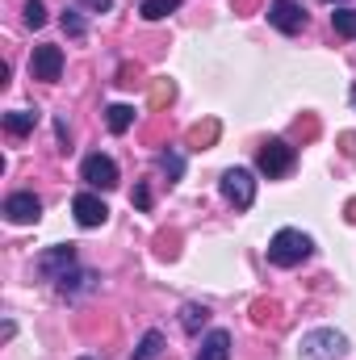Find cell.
Masks as SVG:
<instances>
[{"label":"cell","mask_w":356,"mask_h":360,"mask_svg":"<svg viewBox=\"0 0 356 360\" xmlns=\"http://www.w3.org/2000/svg\"><path fill=\"white\" fill-rule=\"evenodd\" d=\"M310 252H314V239L302 235L298 226H285V231H276L272 243H268V264H276V269H298L302 260H310Z\"/></svg>","instance_id":"obj_1"},{"label":"cell","mask_w":356,"mask_h":360,"mask_svg":"<svg viewBox=\"0 0 356 360\" xmlns=\"http://www.w3.org/2000/svg\"><path fill=\"white\" fill-rule=\"evenodd\" d=\"M348 356V335L336 327H314L298 340V360H344Z\"/></svg>","instance_id":"obj_2"},{"label":"cell","mask_w":356,"mask_h":360,"mask_svg":"<svg viewBox=\"0 0 356 360\" xmlns=\"http://www.w3.org/2000/svg\"><path fill=\"white\" fill-rule=\"evenodd\" d=\"M293 164H298V151H293L285 139H268L265 147H260V155H256V168H260V176H268V180L289 176Z\"/></svg>","instance_id":"obj_3"},{"label":"cell","mask_w":356,"mask_h":360,"mask_svg":"<svg viewBox=\"0 0 356 360\" xmlns=\"http://www.w3.org/2000/svg\"><path fill=\"white\" fill-rule=\"evenodd\" d=\"M218 188H222V197L235 210H252V201H256V180H252L248 168H227L222 180H218Z\"/></svg>","instance_id":"obj_4"},{"label":"cell","mask_w":356,"mask_h":360,"mask_svg":"<svg viewBox=\"0 0 356 360\" xmlns=\"http://www.w3.org/2000/svg\"><path fill=\"white\" fill-rule=\"evenodd\" d=\"M268 25L276 34H302L306 30V8L298 0H268Z\"/></svg>","instance_id":"obj_5"},{"label":"cell","mask_w":356,"mask_h":360,"mask_svg":"<svg viewBox=\"0 0 356 360\" xmlns=\"http://www.w3.org/2000/svg\"><path fill=\"white\" fill-rule=\"evenodd\" d=\"M30 76L42 80V84H55V80L63 76V51L51 46V42L34 46V55H30Z\"/></svg>","instance_id":"obj_6"},{"label":"cell","mask_w":356,"mask_h":360,"mask_svg":"<svg viewBox=\"0 0 356 360\" xmlns=\"http://www.w3.org/2000/svg\"><path fill=\"white\" fill-rule=\"evenodd\" d=\"M80 180H89V188H117V164L109 160V155H101V151H92L84 155V164H80Z\"/></svg>","instance_id":"obj_7"},{"label":"cell","mask_w":356,"mask_h":360,"mask_svg":"<svg viewBox=\"0 0 356 360\" xmlns=\"http://www.w3.org/2000/svg\"><path fill=\"white\" fill-rule=\"evenodd\" d=\"M72 269H76V248L72 243H59V248H51V252L38 256V276L42 281H63Z\"/></svg>","instance_id":"obj_8"},{"label":"cell","mask_w":356,"mask_h":360,"mask_svg":"<svg viewBox=\"0 0 356 360\" xmlns=\"http://www.w3.org/2000/svg\"><path fill=\"white\" fill-rule=\"evenodd\" d=\"M72 214H76V222L84 226V231H96V226H105V218H109V205L96 197V193H76L72 197Z\"/></svg>","instance_id":"obj_9"},{"label":"cell","mask_w":356,"mask_h":360,"mask_svg":"<svg viewBox=\"0 0 356 360\" xmlns=\"http://www.w3.org/2000/svg\"><path fill=\"white\" fill-rule=\"evenodd\" d=\"M4 218L17 222V226L38 222V218H42V201H38L34 193H8V197H4Z\"/></svg>","instance_id":"obj_10"},{"label":"cell","mask_w":356,"mask_h":360,"mask_svg":"<svg viewBox=\"0 0 356 360\" xmlns=\"http://www.w3.org/2000/svg\"><path fill=\"white\" fill-rule=\"evenodd\" d=\"M96 281H101V276H96L92 269H80V264H76L63 281H55V285H59V293H63V297H80V293L96 289Z\"/></svg>","instance_id":"obj_11"},{"label":"cell","mask_w":356,"mask_h":360,"mask_svg":"<svg viewBox=\"0 0 356 360\" xmlns=\"http://www.w3.org/2000/svg\"><path fill=\"white\" fill-rule=\"evenodd\" d=\"M197 360H231V331L214 327V331L201 340V352H197Z\"/></svg>","instance_id":"obj_12"},{"label":"cell","mask_w":356,"mask_h":360,"mask_svg":"<svg viewBox=\"0 0 356 360\" xmlns=\"http://www.w3.org/2000/svg\"><path fill=\"white\" fill-rule=\"evenodd\" d=\"M105 126H109V134H126L134 126V105H109L105 109Z\"/></svg>","instance_id":"obj_13"},{"label":"cell","mask_w":356,"mask_h":360,"mask_svg":"<svg viewBox=\"0 0 356 360\" xmlns=\"http://www.w3.org/2000/svg\"><path fill=\"white\" fill-rule=\"evenodd\" d=\"M34 126H38V113H30V109H13V113H4V130H8L13 139H25Z\"/></svg>","instance_id":"obj_14"},{"label":"cell","mask_w":356,"mask_h":360,"mask_svg":"<svg viewBox=\"0 0 356 360\" xmlns=\"http://www.w3.org/2000/svg\"><path fill=\"white\" fill-rule=\"evenodd\" d=\"M205 323H210V310H205V306H197V302L180 306V327H184L189 335H197V331H201Z\"/></svg>","instance_id":"obj_15"},{"label":"cell","mask_w":356,"mask_h":360,"mask_svg":"<svg viewBox=\"0 0 356 360\" xmlns=\"http://www.w3.org/2000/svg\"><path fill=\"white\" fill-rule=\"evenodd\" d=\"M331 30H336L340 38H356V8L340 4V8L331 13Z\"/></svg>","instance_id":"obj_16"},{"label":"cell","mask_w":356,"mask_h":360,"mask_svg":"<svg viewBox=\"0 0 356 360\" xmlns=\"http://www.w3.org/2000/svg\"><path fill=\"white\" fill-rule=\"evenodd\" d=\"M160 352H164V335H160V331H147V335L139 340V348H134L130 360H160Z\"/></svg>","instance_id":"obj_17"},{"label":"cell","mask_w":356,"mask_h":360,"mask_svg":"<svg viewBox=\"0 0 356 360\" xmlns=\"http://www.w3.org/2000/svg\"><path fill=\"white\" fill-rule=\"evenodd\" d=\"M180 0H143L139 4V13H143V21H164L168 13H177Z\"/></svg>","instance_id":"obj_18"},{"label":"cell","mask_w":356,"mask_h":360,"mask_svg":"<svg viewBox=\"0 0 356 360\" xmlns=\"http://www.w3.org/2000/svg\"><path fill=\"white\" fill-rule=\"evenodd\" d=\"M59 21H63V34H68V38H84V34H89V25H84L80 8H63V17H59Z\"/></svg>","instance_id":"obj_19"},{"label":"cell","mask_w":356,"mask_h":360,"mask_svg":"<svg viewBox=\"0 0 356 360\" xmlns=\"http://www.w3.org/2000/svg\"><path fill=\"white\" fill-rule=\"evenodd\" d=\"M21 13H25V25H30V30H42V25H46V4H42V0H25Z\"/></svg>","instance_id":"obj_20"},{"label":"cell","mask_w":356,"mask_h":360,"mask_svg":"<svg viewBox=\"0 0 356 360\" xmlns=\"http://www.w3.org/2000/svg\"><path fill=\"white\" fill-rule=\"evenodd\" d=\"M160 168L168 172V180H180V176H184V155H177V151H164V155H160Z\"/></svg>","instance_id":"obj_21"},{"label":"cell","mask_w":356,"mask_h":360,"mask_svg":"<svg viewBox=\"0 0 356 360\" xmlns=\"http://www.w3.org/2000/svg\"><path fill=\"white\" fill-rule=\"evenodd\" d=\"M134 205H139V210H151V188H147V184L134 188Z\"/></svg>","instance_id":"obj_22"},{"label":"cell","mask_w":356,"mask_h":360,"mask_svg":"<svg viewBox=\"0 0 356 360\" xmlns=\"http://www.w3.org/2000/svg\"><path fill=\"white\" fill-rule=\"evenodd\" d=\"M80 8H89V13H109L113 0H80Z\"/></svg>","instance_id":"obj_23"},{"label":"cell","mask_w":356,"mask_h":360,"mask_svg":"<svg viewBox=\"0 0 356 360\" xmlns=\"http://www.w3.org/2000/svg\"><path fill=\"white\" fill-rule=\"evenodd\" d=\"M80 360H92V356H80Z\"/></svg>","instance_id":"obj_24"},{"label":"cell","mask_w":356,"mask_h":360,"mask_svg":"<svg viewBox=\"0 0 356 360\" xmlns=\"http://www.w3.org/2000/svg\"><path fill=\"white\" fill-rule=\"evenodd\" d=\"M327 4H336V0H327Z\"/></svg>","instance_id":"obj_25"}]
</instances>
